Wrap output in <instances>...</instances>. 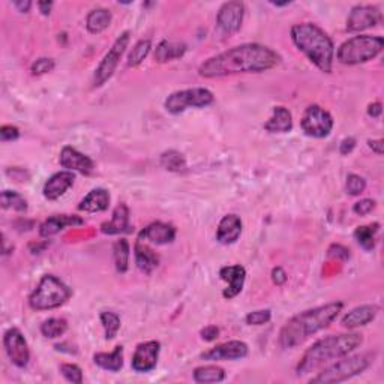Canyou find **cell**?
<instances>
[{
  "label": "cell",
  "mask_w": 384,
  "mask_h": 384,
  "mask_svg": "<svg viewBox=\"0 0 384 384\" xmlns=\"http://www.w3.org/2000/svg\"><path fill=\"white\" fill-rule=\"evenodd\" d=\"M4 209H13L15 212H26L27 211V200L17 191H4L0 195Z\"/></svg>",
  "instance_id": "d590c367"
},
{
  "label": "cell",
  "mask_w": 384,
  "mask_h": 384,
  "mask_svg": "<svg viewBox=\"0 0 384 384\" xmlns=\"http://www.w3.org/2000/svg\"><path fill=\"white\" fill-rule=\"evenodd\" d=\"M200 336L203 341L206 343H212L215 341V339L219 336V329L213 324H209V326H206L204 329H201L200 331Z\"/></svg>",
  "instance_id": "ee69618b"
},
{
  "label": "cell",
  "mask_w": 384,
  "mask_h": 384,
  "mask_svg": "<svg viewBox=\"0 0 384 384\" xmlns=\"http://www.w3.org/2000/svg\"><path fill=\"white\" fill-rule=\"evenodd\" d=\"M291 41L308 60L324 74H331L335 60V46L332 38L320 26L314 23L294 25L290 30Z\"/></svg>",
  "instance_id": "277c9868"
},
{
  "label": "cell",
  "mask_w": 384,
  "mask_h": 384,
  "mask_svg": "<svg viewBox=\"0 0 384 384\" xmlns=\"http://www.w3.org/2000/svg\"><path fill=\"white\" fill-rule=\"evenodd\" d=\"M272 318L270 310H258V311H252L245 317V322L249 326H263L267 324Z\"/></svg>",
  "instance_id": "60d3db41"
},
{
  "label": "cell",
  "mask_w": 384,
  "mask_h": 384,
  "mask_svg": "<svg viewBox=\"0 0 384 384\" xmlns=\"http://www.w3.org/2000/svg\"><path fill=\"white\" fill-rule=\"evenodd\" d=\"M215 102V95L204 87L176 91L167 96L164 107L170 114H182L190 108H206Z\"/></svg>",
  "instance_id": "ba28073f"
},
{
  "label": "cell",
  "mask_w": 384,
  "mask_h": 384,
  "mask_svg": "<svg viewBox=\"0 0 384 384\" xmlns=\"http://www.w3.org/2000/svg\"><path fill=\"white\" fill-rule=\"evenodd\" d=\"M38 8H39V13L42 15H48L51 13L53 2H38Z\"/></svg>",
  "instance_id": "816d5d0a"
},
{
  "label": "cell",
  "mask_w": 384,
  "mask_h": 384,
  "mask_svg": "<svg viewBox=\"0 0 384 384\" xmlns=\"http://www.w3.org/2000/svg\"><path fill=\"white\" fill-rule=\"evenodd\" d=\"M345 188L350 195H360L366 190V180L359 174H348Z\"/></svg>",
  "instance_id": "f35d334b"
},
{
  "label": "cell",
  "mask_w": 384,
  "mask_h": 384,
  "mask_svg": "<svg viewBox=\"0 0 384 384\" xmlns=\"http://www.w3.org/2000/svg\"><path fill=\"white\" fill-rule=\"evenodd\" d=\"M374 209H376V201L371 200V199H364V200L355 203V206H353V212L359 216H366Z\"/></svg>",
  "instance_id": "b9f144b4"
},
{
  "label": "cell",
  "mask_w": 384,
  "mask_h": 384,
  "mask_svg": "<svg viewBox=\"0 0 384 384\" xmlns=\"http://www.w3.org/2000/svg\"><path fill=\"white\" fill-rule=\"evenodd\" d=\"M368 146L372 149V152H376L377 155H383L384 153V141L380 140H368Z\"/></svg>",
  "instance_id": "c3c4849f"
},
{
  "label": "cell",
  "mask_w": 384,
  "mask_h": 384,
  "mask_svg": "<svg viewBox=\"0 0 384 384\" xmlns=\"http://www.w3.org/2000/svg\"><path fill=\"white\" fill-rule=\"evenodd\" d=\"M159 351V341H146L138 344L133 355V360H131V366H133V369L138 372V374H147V372H152L158 365Z\"/></svg>",
  "instance_id": "4fadbf2b"
},
{
  "label": "cell",
  "mask_w": 384,
  "mask_h": 384,
  "mask_svg": "<svg viewBox=\"0 0 384 384\" xmlns=\"http://www.w3.org/2000/svg\"><path fill=\"white\" fill-rule=\"evenodd\" d=\"M185 53H186V46L183 42L164 39L158 44V47L155 50V60L158 63H168L183 58Z\"/></svg>",
  "instance_id": "4316f807"
},
{
  "label": "cell",
  "mask_w": 384,
  "mask_h": 384,
  "mask_svg": "<svg viewBox=\"0 0 384 384\" xmlns=\"http://www.w3.org/2000/svg\"><path fill=\"white\" fill-rule=\"evenodd\" d=\"M54 68H56V62H54L53 59L41 58V59H38V60H35L34 63H32L30 71L34 75H46V74L53 72Z\"/></svg>",
  "instance_id": "ab89813d"
},
{
  "label": "cell",
  "mask_w": 384,
  "mask_h": 384,
  "mask_svg": "<svg viewBox=\"0 0 384 384\" xmlns=\"http://www.w3.org/2000/svg\"><path fill=\"white\" fill-rule=\"evenodd\" d=\"M362 344H364V336L360 333H338L318 339L300 357L296 366V374H311L329 362H335L353 353Z\"/></svg>",
  "instance_id": "3957f363"
},
{
  "label": "cell",
  "mask_w": 384,
  "mask_h": 384,
  "mask_svg": "<svg viewBox=\"0 0 384 384\" xmlns=\"http://www.w3.org/2000/svg\"><path fill=\"white\" fill-rule=\"evenodd\" d=\"M150 50H152V41L150 39H140L133 47V50H131V53L128 54V62H126L128 67L137 68L138 65H141L143 60L149 56Z\"/></svg>",
  "instance_id": "e575fe53"
},
{
  "label": "cell",
  "mask_w": 384,
  "mask_h": 384,
  "mask_svg": "<svg viewBox=\"0 0 384 384\" xmlns=\"http://www.w3.org/2000/svg\"><path fill=\"white\" fill-rule=\"evenodd\" d=\"M333 117L323 107L312 104L306 107L300 119V128L303 133L312 138H326L333 129Z\"/></svg>",
  "instance_id": "30bf717a"
},
{
  "label": "cell",
  "mask_w": 384,
  "mask_h": 384,
  "mask_svg": "<svg viewBox=\"0 0 384 384\" xmlns=\"http://www.w3.org/2000/svg\"><path fill=\"white\" fill-rule=\"evenodd\" d=\"M93 362L104 371L119 372L124 368V345L114 347L112 353H95Z\"/></svg>",
  "instance_id": "f1b7e54d"
},
{
  "label": "cell",
  "mask_w": 384,
  "mask_h": 384,
  "mask_svg": "<svg viewBox=\"0 0 384 384\" xmlns=\"http://www.w3.org/2000/svg\"><path fill=\"white\" fill-rule=\"evenodd\" d=\"M219 277L227 282V289L223 291L224 299L232 300L239 296L244 290L245 279H246V269L242 265L234 266H224L219 270Z\"/></svg>",
  "instance_id": "ac0fdd59"
},
{
  "label": "cell",
  "mask_w": 384,
  "mask_h": 384,
  "mask_svg": "<svg viewBox=\"0 0 384 384\" xmlns=\"http://www.w3.org/2000/svg\"><path fill=\"white\" fill-rule=\"evenodd\" d=\"M265 129L269 134H287L293 129V116L289 108L282 105L273 107L272 116L265 124Z\"/></svg>",
  "instance_id": "d4e9b609"
},
{
  "label": "cell",
  "mask_w": 384,
  "mask_h": 384,
  "mask_svg": "<svg viewBox=\"0 0 384 384\" xmlns=\"http://www.w3.org/2000/svg\"><path fill=\"white\" fill-rule=\"evenodd\" d=\"M378 230H380L378 223L357 227L356 232H355L356 242L365 251H372L376 246V236L378 233Z\"/></svg>",
  "instance_id": "1f68e13d"
},
{
  "label": "cell",
  "mask_w": 384,
  "mask_h": 384,
  "mask_svg": "<svg viewBox=\"0 0 384 384\" xmlns=\"http://www.w3.org/2000/svg\"><path fill=\"white\" fill-rule=\"evenodd\" d=\"M110 206V192L104 188H95L80 201L79 209L84 213L105 212Z\"/></svg>",
  "instance_id": "484cf974"
},
{
  "label": "cell",
  "mask_w": 384,
  "mask_h": 384,
  "mask_svg": "<svg viewBox=\"0 0 384 384\" xmlns=\"http://www.w3.org/2000/svg\"><path fill=\"white\" fill-rule=\"evenodd\" d=\"M176 234H178V232H176L174 225L157 221V223L149 224L145 230H141L138 237L143 240H147V242L153 245L161 246V245L171 244L176 239Z\"/></svg>",
  "instance_id": "7402d4cb"
},
{
  "label": "cell",
  "mask_w": 384,
  "mask_h": 384,
  "mask_svg": "<svg viewBox=\"0 0 384 384\" xmlns=\"http://www.w3.org/2000/svg\"><path fill=\"white\" fill-rule=\"evenodd\" d=\"M14 6L17 8L18 13L27 14L32 8V2H29V0H21V2H14Z\"/></svg>",
  "instance_id": "f907efd6"
},
{
  "label": "cell",
  "mask_w": 384,
  "mask_h": 384,
  "mask_svg": "<svg viewBox=\"0 0 384 384\" xmlns=\"http://www.w3.org/2000/svg\"><path fill=\"white\" fill-rule=\"evenodd\" d=\"M68 331V322L65 318L51 317L41 324V333L48 339H56L63 336Z\"/></svg>",
  "instance_id": "d6a6232c"
},
{
  "label": "cell",
  "mask_w": 384,
  "mask_h": 384,
  "mask_svg": "<svg viewBox=\"0 0 384 384\" xmlns=\"http://www.w3.org/2000/svg\"><path fill=\"white\" fill-rule=\"evenodd\" d=\"M378 311H380V308H378L377 305H360V306H356V308H353V310H351L350 312H347L343 317L341 324L345 329H348V331H353V329L366 326L371 322H374L377 314H378Z\"/></svg>",
  "instance_id": "603a6c76"
},
{
  "label": "cell",
  "mask_w": 384,
  "mask_h": 384,
  "mask_svg": "<svg viewBox=\"0 0 384 384\" xmlns=\"http://www.w3.org/2000/svg\"><path fill=\"white\" fill-rule=\"evenodd\" d=\"M372 362H374V356H371L369 353L344 356L341 359L335 360V364H332L331 366H327L322 372H318V376L311 378L310 383L331 384V383L347 381L350 378L362 374L364 371H366L371 366Z\"/></svg>",
  "instance_id": "52a82bcc"
},
{
  "label": "cell",
  "mask_w": 384,
  "mask_h": 384,
  "mask_svg": "<svg viewBox=\"0 0 384 384\" xmlns=\"http://www.w3.org/2000/svg\"><path fill=\"white\" fill-rule=\"evenodd\" d=\"M71 298L72 290L60 278L44 275L29 296V306L34 311H51L60 308Z\"/></svg>",
  "instance_id": "5b68a950"
},
{
  "label": "cell",
  "mask_w": 384,
  "mask_h": 384,
  "mask_svg": "<svg viewBox=\"0 0 384 384\" xmlns=\"http://www.w3.org/2000/svg\"><path fill=\"white\" fill-rule=\"evenodd\" d=\"M134 257L137 267L143 273H146V275H150L159 265V256L146 244V240H143L140 237L137 239V242L134 245Z\"/></svg>",
  "instance_id": "cb8c5ba5"
},
{
  "label": "cell",
  "mask_w": 384,
  "mask_h": 384,
  "mask_svg": "<svg viewBox=\"0 0 384 384\" xmlns=\"http://www.w3.org/2000/svg\"><path fill=\"white\" fill-rule=\"evenodd\" d=\"M242 219L236 213L225 215L218 224L216 240L221 245L236 244L240 234H242Z\"/></svg>",
  "instance_id": "44dd1931"
},
{
  "label": "cell",
  "mask_w": 384,
  "mask_h": 384,
  "mask_svg": "<svg viewBox=\"0 0 384 384\" xmlns=\"http://www.w3.org/2000/svg\"><path fill=\"white\" fill-rule=\"evenodd\" d=\"M343 308V302H331L291 317L279 332V347L282 350H293L302 345L306 339L331 326Z\"/></svg>",
  "instance_id": "7a4b0ae2"
},
{
  "label": "cell",
  "mask_w": 384,
  "mask_h": 384,
  "mask_svg": "<svg viewBox=\"0 0 384 384\" xmlns=\"http://www.w3.org/2000/svg\"><path fill=\"white\" fill-rule=\"evenodd\" d=\"M129 257L131 246L126 239H119L113 245V258L114 266L119 273H126L129 269Z\"/></svg>",
  "instance_id": "4dcf8cb0"
},
{
  "label": "cell",
  "mask_w": 384,
  "mask_h": 384,
  "mask_svg": "<svg viewBox=\"0 0 384 384\" xmlns=\"http://www.w3.org/2000/svg\"><path fill=\"white\" fill-rule=\"evenodd\" d=\"M74 182H75V174L72 171L63 170V171L54 173L51 178H48L47 182L44 183L42 195L46 197L48 201H56L62 195L67 194L68 190L72 188Z\"/></svg>",
  "instance_id": "e0dca14e"
},
{
  "label": "cell",
  "mask_w": 384,
  "mask_h": 384,
  "mask_svg": "<svg viewBox=\"0 0 384 384\" xmlns=\"http://www.w3.org/2000/svg\"><path fill=\"white\" fill-rule=\"evenodd\" d=\"M161 166L171 173L186 171V159L178 150H167L161 155Z\"/></svg>",
  "instance_id": "836d02e7"
},
{
  "label": "cell",
  "mask_w": 384,
  "mask_h": 384,
  "mask_svg": "<svg viewBox=\"0 0 384 384\" xmlns=\"http://www.w3.org/2000/svg\"><path fill=\"white\" fill-rule=\"evenodd\" d=\"M355 147H356V138L348 137L341 141V145H339V152H341V155H348V153L355 150Z\"/></svg>",
  "instance_id": "bcb514c9"
},
{
  "label": "cell",
  "mask_w": 384,
  "mask_h": 384,
  "mask_svg": "<svg viewBox=\"0 0 384 384\" xmlns=\"http://www.w3.org/2000/svg\"><path fill=\"white\" fill-rule=\"evenodd\" d=\"M248 353H249V348H248L246 343L233 339V341L219 344L211 350L204 351L200 357L203 360H211V362L239 360V359H245L248 356Z\"/></svg>",
  "instance_id": "2e32d148"
},
{
  "label": "cell",
  "mask_w": 384,
  "mask_h": 384,
  "mask_svg": "<svg viewBox=\"0 0 384 384\" xmlns=\"http://www.w3.org/2000/svg\"><path fill=\"white\" fill-rule=\"evenodd\" d=\"M60 166L68 171H77L83 176H91L95 171V162L84 153L79 152L72 146H65L59 157Z\"/></svg>",
  "instance_id": "9a60e30c"
},
{
  "label": "cell",
  "mask_w": 384,
  "mask_h": 384,
  "mask_svg": "<svg viewBox=\"0 0 384 384\" xmlns=\"http://www.w3.org/2000/svg\"><path fill=\"white\" fill-rule=\"evenodd\" d=\"M129 41H131L129 30H125L124 34H120V37L114 41L112 48L108 50V53L102 58L100 65H98V68L95 69L93 87H101L102 84H105L110 79H112L120 59H122L124 53L128 48Z\"/></svg>",
  "instance_id": "9c48e42d"
},
{
  "label": "cell",
  "mask_w": 384,
  "mask_h": 384,
  "mask_svg": "<svg viewBox=\"0 0 384 384\" xmlns=\"http://www.w3.org/2000/svg\"><path fill=\"white\" fill-rule=\"evenodd\" d=\"M4 348L11 364L17 368H26L30 362V350L23 332L18 327H11L4 335Z\"/></svg>",
  "instance_id": "8fae6325"
},
{
  "label": "cell",
  "mask_w": 384,
  "mask_h": 384,
  "mask_svg": "<svg viewBox=\"0 0 384 384\" xmlns=\"http://www.w3.org/2000/svg\"><path fill=\"white\" fill-rule=\"evenodd\" d=\"M245 5L242 2H225L216 14V27L224 35H234L242 27Z\"/></svg>",
  "instance_id": "7c38bea8"
},
{
  "label": "cell",
  "mask_w": 384,
  "mask_h": 384,
  "mask_svg": "<svg viewBox=\"0 0 384 384\" xmlns=\"http://www.w3.org/2000/svg\"><path fill=\"white\" fill-rule=\"evenodd\" d=\"M113 15L105 8L92 9L86 17V29L92 35H100L112 25Z\"/></svg>",
  "instance_id": "83f0119b"
},
{
  "label": "cell",
  "mask_w": 384,
  "mask_h": 384,
  "mask_svg": "<svg viewBox=\"0 0 384 384\" xmlns=\"http://www.w3.org/2000/svg\"><path fill=\"white\" fill-rule=\"evenodd\" d=\"M84 224V219L77 215H53L39 225V236L50 239L59 234L67 227H79Z\"/></svg>",
  "instance_id": "ffe728a7"
},
{
  "label": "cell",
  "mask_w": 384,
  "mask_h": 384,
  "mask_svg": "<svg viewBox=\"0 0 384 384\" xmlns=\"http://www.w3.org/2000/svg\"><path fill=\"white\" fill-rule=\"evenodd\" d=\"M194 381L200 384H211V383H221L225 380V369L216 365H204L195 368L194 372Z\"/></svg>",
  "instance_id": "f546056e"
},
{
  "label": "cell",
  "mask_w": 384,
  "mask_h": 384,
  "mask_svg": "<svg viewBox=\"0 0 384 384\" xmlns=\"http://www.w3.org/2000/svg\"><path fill=\"white\" fill-rule=\"evenodd\" d=\"M281 60V54L270 47L248 42L204 60L199 68V75L203 79H218L236 74H258L277 68Z\"/></svg>",
  "instance_id": "6da1fadb"
},
{
  "label": "cell",
  "mask_w": 384,
  "mask_h": 384,
  "mask_svg": "<svg viewBox=\"0 0 384 384\" xmlns=\"http://www.w3.org/2000/svg\"><path fill=\"white\" fill-rule=\"evenodd\" d=\"M383 113L381 102H372L368 105V116L371 117H380Z\"/></svg>",
  "instance_id": "681fc988"
},
{
  "label": "cell",
  "mask_w": 384,
  "mask_h": 384,
  "mask_svg": "<svg viewBox=\"0 0 384 384\" xmlns=\"http://www.w3.org/2000/svg\"><path fill=\"white\" fill-rule=\"evenodd\" d=\"M100 320L104 327L105 339L107 341H112L120 331V317L113 311H102L100 314Z\"/></svg>",
  "instance_id": "8d00e7d4"
},
{
  "label": "cell",
  "mask_w": 384,
  "mask_h": 384,
  "mask_svg": "<svg viewBox=\"0 0 384 384\" xmlns=\"http://www.w3.org/2000/svg\"><path fill=\"white\" fill-rule=\"evenodd\" d=\"M60 374L72 384H81L83 383V371L79 365L75 364H62L60 365Z\"/></svg>",
  "instance_id": "74e56055"
},
{
  "label": "cell",
  "mask_w": 384,
  "mask_h": 384,
  "mask_svg": "<svg viewBox=\"0 0 384 384\" xmlns=\"http://www.w3.org/2000/svg\"><path fill=\"white\" fill-rule=\"evenodd\" d=\"M272 281H273V284L278 285V287H281V285L287 282V273H285V270L279 266L273 267L272 269Z\"/></svg>",
  "instance_id": "f6af8a7d"
},
{
  "label": "cell",
  "mask_w": 384,
  "mask_h": 384,
  "mask_svg": "<svg viewBox=\"0 0 384 384\" xmlns=\"http://www.w3.org/2000/svg\"><path fill=\"white\" fill-rule=\"evenodd\" d=\"M381 21V13L377 6L372 5H357L347 18V32H364L377 26Z\"/></svg>",
  "instance_id": "5bb4252c"
},
{
  "label": "cell",
  "mask_w": 384,
  "mask_h": 384,
  "mask_svg": "<svg viewBox=\"0 0 384 384\" xmlns=\"http://www.w3.org/2000/svg\"><path fill=\"white\" fill-rule=\"evenodd\" d=\"M384 38L372 35H359L347 39L339 46L336 59L343 65H360L376 59L383 51Z\"/></svg>",
  "instance_id": "8992f818"
},
{
  "label": "cell",
  "mask_w": 384,
  "mask_h": 384,
  "mask_svg": "<svg viewBox=\"0 0 384 384\" xmlns=\"http://www.w3.org/2000/svg\"><path fill=\"white\" fill-rule=\"evenodd\" d=\"M101 232L107 236L128 234L134 232V227L129 223V209L125 203H120L116 207L110 221L101 224Z\"/></svg>",
  "instance_id": "d6986e66"
},
{
  "label": "cell",
  "mask_w": 384,
  "mask_h": 384,
  "mask_svg": "<svg viewBox=\"0 0 384 384\" xmlns=\"http://www.w3.org/2000/svg\"><path fill=\"white\" fill-rule=\"evenodd\" d=\"M18 137H20V129L17 126L4 125L2 128H0V140H2L4 143L15 141L18 140Z\"/></svg>",
  "instance_id": "7bdbcfd3"
},
{
  "label": "cell",
  "mask_w": 384,
  "mask_h": 384,
  "mask_svg": "<svg viewBox=\"0 0 384 384\" xmlns=\"http://www.w3.org/2000/svg\"><path fill=\"white\" fill-rule=\"evenodd\" d=\"M331 249H333L336 252H329V257H341L343 256L344 260L350 258V251L341 245H332Z\"/></svg>",
  "instance_id": "7dc6e473"
}]
</instances>
